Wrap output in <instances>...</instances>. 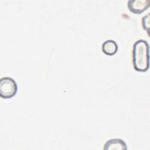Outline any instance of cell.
I'll use <instances>...</instances> for the list:
<instances>
[{"label":"cell","instance_id":"cell-3","mask_svg":"<svg viewBox=\"0 0 150 150\" xmlns=\"http://www.w3.org/2000/svg\"><path fill=\"white\" fill-rule=\"evenodd\" d=\"M150 6L149 0H129L127 6L129 11L135 14H140Z\"/></svg>","mask_w":150,"mask_h":150},{"label":"cell","instance_id":"cell-4","mask_svg":"<svg viewBox=\"0 0 150 150\" xmlns=\"http://www.w3.org/2000/svg\"><path fill=\"white\" fill-rule=\"evenodd\" d=\"M104 150H125L127 146L124 140L120 138L111 139L107 141L104 145Z\"/></svg>","mask_w":150,"mask_h":150},{"label":"cell","instance_id":"cell-5","mask_svg":"<svg viewBox=\"0 0 150 150\" xmlns=\"http://www.w3.org/2000/svg\"><path fill=\"white\" fill-rule=\"evenodd\" d=\"M118 49V45L114 40H107L102 44V51L107 55H114L117 53Z\"/></svg>","mask_w":150,"mask_h":150},{"label":"cell","instance_id":"cell-6","mask_svg":"<svg viewBox=\"0 0 150 150\" xmlns=\"http://www.w3.org/2000/svg\"><path fill=\"white\" fill-rule=\"evenodd\" d=\"M142 25L143 29L149 33V13L144 16L142 19Z\"/></svg>","mask_w":150,"mask_h":150},{"label":"cell","instance_id":"cell-1","mask_svg":"<svg viewBox=\"0 0 150 150\" xmlns=\"http://www.w3.org/2000/svg\"><path fill=\"white\" fill-rule=\"evenodd\" d=\"M149 45L145 40L139 39L134 43L132 63L137 71L145 72L149 69Z\"/></svg>","mask_w":150,"mask_h":150},{"label":"cell","instance_id":"cell-2","mask_svg":"<svg viewBox=\"0 0 150 150\" xmlns=\"http://www.w3.org/2000/svg\"><path fill=\"white\" fill-rule=\"evenodd\" d=\"M18 86L16 81L9 77L0 79V96L3 98H11L16 93Z\"/></svg>","mask_w":150,"mask_h":150}]
</instances>
